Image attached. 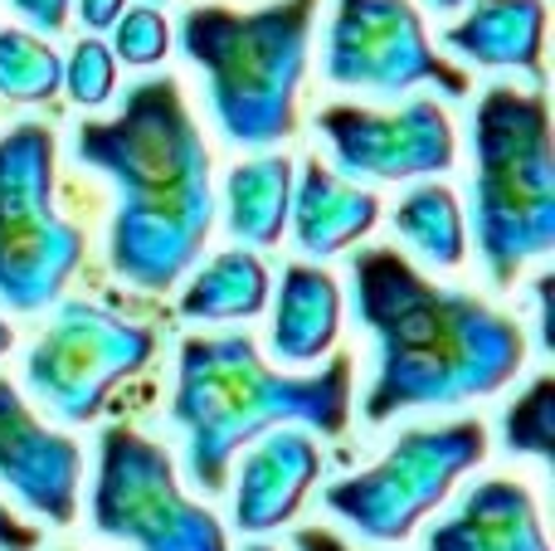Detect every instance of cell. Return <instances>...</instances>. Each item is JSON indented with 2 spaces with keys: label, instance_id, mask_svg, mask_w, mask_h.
<instances>
[{
  "label": "cell",
  "instance_id": "13",
  "mask_svg": "<svg viewBox=\"0 0 555 551\" xmlns=\"http://www.w3.org/2000/svg\"><path fill=\"white\" fill-rule=\"evenodd\" d=\"M322 474V454L307 435L278 425L244 454L240 494H234V523L240 533H273L297 517L312 478Z\"/></svg>",
  "mask_w": 555,
  "mask_h": 551
},
{
  "label": "cell",
  "instance_id": "18",
  "mask_svg": "<svg viewBox=\"0 0 555 551\" xmlns=\"http://www.w3.org/2000/svg\"><path fill=\"white\" fill-rule=\"evenodd\" d=\"M230 205V234L240 244H278L283 240L287 210H293V162L287 156H259L230 171L224 181Z\"/></svg>",
  "mask_w": 555,
  "mask_h": 551
},
{
  "label": "cell",
  "instance_id": "33",
  "mask_svg": "<svg viewBox=\"0 0 555 551\" xmlns=\"http://www.w3.org/2000/svg\"><path fill=\"white\" fill-rule=\"evenodd\" d=\"M152 5H156V0H152Z\"/></svg>",
  "mask_w": 555,
  "mask_h": 551
},
{
  "label": "cell",
  "instance_id": "1",
  "mask_svg": "<svg viewBox=\"0 0 555 551\" xmlns=\"http://www.w3.org/2000/svg\"><path fill=\"white\" fill-rule=\"evenodd\" d=\"M78 166H93L117 191L113 269L132 289L162 293L191 273L215 225L210 152L176 78L127 88L117 117L74 132Z\"/></svg>",
  "mask_w": 555,
  "mask_h": 551
},
{
  "label": "cell",
  "instance_id": "15",
  "mask_svg": "<svg viewBox=\"0 0 555 551\" xmlns=\"http://www.w3.org/2000/svg\"><path fill=\"white\" fill-rule=\"evenodd\" d=\"M541 39H546V0H478L459 25H449L443 44L482 68H521L531 88H546Z\"/></svg>",
  "mask_w": 555,
  "mask_h": 551
},
{
  "label": "cell",
  "instance_id": "22",
  "mask_svg": "<svg viewBox=\"0 0 555 551\" xmlns=\"http://www.w3.org/2000/svg\"><path fill=\"white\" fill-rule=\"evenodd\" d=\"M502 435L512 454H537L541 464L555 469V376L531 381L517 406H507Z\"/></svg>",
  "mask_w": 555,
  "mask_h": 551
},
{
  "label": "cell",
  "instance_id": "29",
  "mask_svg": "<svg viewBox=\"0 0 555 551\" xmlns=\"http://www.w3.org/2000/svg\"><path fill=\"white\" fill-rule=\"evenodd\" d=\"M293 551H351L336 533H326V527H302V533L293 537Z\"/></svg>",
  "mask_w": 555,
  "mask_h": 551
},
{
  "label": "cell",
  "instance_id": "2",
  "mask_svg": "<svg viewBox=\"0 0 555 551\" xmlns=\"http://www.w3.org/2000/svg\"><path fill=\"white\" fill-rule=\"evenodd\" d=\"M356 318L375 337V381L365 420L420 406H463L502 390L521 371L527 337L507 312L473 293L439 289L395 249H365L351 264Z\"/></svg>",
  "mask_w": 555,
  "mask_h": 551
},
{
  "label": "cell",
  "instance_id": "6",
  "mask_svg": "<svg viewBox=\"0 0 555 551\" xmlns=\"http://www.w3.org/2000/svg\"><path fill=\"white\" fill-rule=\"evenodd\" d=\"M83 264V234L54 210V132L20 123L0 137V303L39 312Z\"/></svg>",
  "mask_w": 555,
  "mask_h": 551
},
{
  "label": "cell",
  "instance_id": "4",
  "mask_svg": "<svg viewBox=\"0 0 555 551\" xmlns=\"http://www.w3.org/2000/svg\"><path fill=\"white\" fill-rule=\"evenodd\" d=\"M317 0H273L263 10L191 5L181 49L210 88V113L234 146H273L297 127Z\"/></svg>",
  "mask_w": 555,
  "mask_h": 551
},
{
  "label": "cell",
  "instance_id": "9",
  "mask_svg": "<svg viewBox=\"0 0 555 551\" xmlns=\"http://www.w3.org/2000/svg\"><path fill=\"white\" fill-rule=\"evenodd\" d=\"M152 351L156 337L142 322H127L98 303H64L29 351L25 381L59 420L83 425L103 410L117 381L137 376L152 361Z\"/></svg>",
  "mask_w": 555,
  "mask_h": 551
},
{
  "label": "cell",
  "instance_id": "31",
  "mask_svg": "<svg viewBox=\"0 0 555 551\" xmlns=\"http://www.w3.org/2000/svg\"><path fill=\"white\" fill-rule=\"evenodd\" d=\"M429 5H434V10H459L463 0H429Z\"/></svg>",
  "mask_w": 555,
  "mask_h": 551
},
{
  "label": "cell",
  "instance_id": "8",
  "mask_svg": "<svg viewBox=\"0 0 555 551\" xmlns=\"http://www.w3.org/2000/svg\"><path fill=\"white\" fill-rule=\"evenodd\" d=\"M93 527L137 551H230L210 508L181 494L171 454L137 430H107L98 439Z\"/></svg>",
  "mask_w": 555,
  "mask_h": 551
},
{
  "label": "cell",
  "instance_id": "12",
  "mask_svg": "<svg viewBox=\"0 0 555 551\" xmlns=\"http://www.w3.org/2000/svg\"><path fill=\"white\" fill-rule=\"evenodd\" d=\"M83 454L68 435L49 430L10 381H0V484L54 527L78 517Z\"/></svg>",
  "mask_w": 555,
  "mask_h": 551
},
{
  "label": "cell",
  "instance_id": "27",
  "mask_svg": "<svg viewBox=\"0 0 555 551\" xmlns=\"http://www.w3.org/2000/svg\"><path fill=\"white\" fill-rule=\"evenodd\" d=\"M551 293H555V279L541 273L537 279V312H541V347L555 351V312H551Z\"/></svg>",
  "mask_w": 555,
  "mask_h": 551
},
{
  "label": "cell",
  "instance_id": "16",
  "mask_svg": "<svg viewBox=\"0 0 555 551\" xmlns=\"http://www.w3.org/2000/svg\"><path fill=\"white\" fill-rule=\"evenodd\" d=\"M293 234L307 254H341L346 244H356L361 234L375 230L380 220V201L361 185H346L336 171H326L322 162H302V176L293 185Z\"/></svg>",
  "mask_w": 555,
  "mask_h": 551
},
{
  "label": "cell",
  "instance_id": "5",
  "mask_svg": "<svg viewBox=\"0 0 555 551\" xmlns=\"http://www.w3.org/2000/svg\"><path fill=\"white\" fill-rule=\"evenodd\" d=\"M473 220L492 283L512 289L555 244V146L546 93L492 84L473 113Z\"/></svg>",
  "mask_w": 555,
  "mask_h": 551
},
{
  "label": "cell",
  "instance_id": "10",
  "mask_svg": "<svg viewBox=\"0 0 555 551\" xmlns=\"http://www.w3.org/2000/svg\"><path fill=\"white\" fill-rule=\"evenodd\" d=\"M326 78L385 98L420 84H439L449 98L468 93V74L429 49L424 20L410 0H336L326 29Z\"/></svg>",
  "mask_w": 555,
  "mask_h": 551
},
{
  "label": "cell",
  "instance_id": "20",
  "mask_svg": "<svg viewBox=\"0 0 555 551\" xmlns=\"http://www.w3.org/2000/svg\"><path fill=\"white\" fill-rule=\"evenodd\" d=\"M395 234L424 254L434 269H459L468 244H463V210L459 195L449 185L429 181L414 185L400 205H395Z\"/></svg>",
  "mask_w": 555,
  "mask_h": 551
},
{
  "label": "cell",
  "instance_id": "24",
  "mask_svg": "<svg viewBox=\"0 0 555 551\" xmlns=\"http://www.w3.org/2000/svg\"><path fill=\"white\" fill-rule=\"evenodd\" d=\"M113 49L117 59H127V64H162L166 59V44H171V29H166V20L156 15L152 5H137L127 10V15L113 20Z\"/></svg>",
  "mask_w": 555,
  "mask_h": 551
},
{
  "label": "cell",
  "instance_id": "14",
  "mask_svg": "<svg viewBox=\"0 0 555 551\" xmlns=\"http://www.w3.org/2000/svg\"><path fill=\"white\" fill-rule=\"evenodd\" d=\"M424 551H551V542L537 498L512 478H488L434 527Z\"/></svg>",
  "mask_w": 555,
  "mask_h": 551
},
{
  "label": "cell",
  "instance_id": "19",
  "mask_svg": "<svg viewBox=\"0 0 555 551\" xmlns=\"http://www.w3.org/2000/svg\"><path fill=\"white\" fill-rule=\"evenodd\" d=\"M269 303V269L249 249H224L185 283L181 312L195 322H234L254 318Z\"/></svg>",
  "mask_w": 555,
  "mask_h": 551
},
{
  "label": "cell",
  "instance_id": "23",
  "mask_svg": "<svg viewBox=\"0 0 555 551\" xmlns=\"http://www.w3.org/2000/svg\"><path fill=\"white\" fill-rule=\"evenodd\" d=\"M64 84H68V93H74V103H83V107L107 103L113 88H117L113 49H107L103 39H83V44L68 54V64H64Z\"/></svg>",
  "mask_w": 555,
  "mask_h": 551
},
{
  "label": "cell",
  "instance_id": "32",
  "mask_svg": "<svg viewBox=\"0 0 555 551\" xmlns=\"http://www.w3.org/2000/svg\"><path fill=\"white\" fill-rule=\"evenodd\" d=\"M244 551H273V547H244Z\"/></svg>",
  "mask_w": 555,
  "mask_h": 551
},
{
  "label": "cell",
  "instance_id": "17",
  "mask_svg": "<svg viewBox=\"0 0 555 551\" xmlns=\"http://www.w3.org/2000/svg\"><path fill=\"white\" fill-rule=\"evenodd\" d=\"M341 332V289L326 269L287 264L273 312V351L278 361H317Z\"/></svg>",
  "mask_w": 555,
  "mask_h": 551
},
{
  "label": "cell",
  "instance_id": "21",
  "mask_svg": "<svg viewBox=\"0 0 555 551\" xmlns=\"http://www.w3.org/2000/svg\"><path fill=\"white\" fill-rule=\"evenodd\" d=\"M64 84V59L29 29H0V98L49 103Z\"/></svg>",
  "mask_w": 555,
  "mask_h": 551
},
{
  "label": "cell",
  "instance_id": "28",
  "mask_svg": "<svg viewBox=\"0 0 555 551\" xmlns=\"http://www.w3.org/2000/svg\"><path fill=\"white\" fill-rule=\"evenodd\" d=\"M127 0H78V15L88 29H113V20L122 15Z\"/></svg>",
  "mask_w": 555,
  "mask_h": 551
},
{
  "label": "cell",
  "instance_id": "7",
  "mask_svg": "<svg viewBox=\"0 0 555 551\" xmlns=\"http://www.w3.org/2000/svg\"><path fill=\"white\" fill-rule=\"evenodd\" d=\"M482 459H488V430L478 420L404 430L375 469L326 488V508L346 517L365 542H404L420 517H429Z\"/></svg>",
  "mask_w": 555,
  "mask_h": 551
},
{
  "label": "cell",
  "instance_id": "3",
  "mask_svg": "<svg viewBox=\"0 0 555 551\" xmlns=\"http://www.w3.org/2000/svg\"><path fill=\"white\" fill-rule=\"evenodd\" d=\"M171 420L185 435L191 484L220 494L234 454L278 425L341 435L351 420V357H332L312 376H283L259 357L249 332L185 337Z\"/></svg>",
  "mask_w": 555,
  "mask_h": 551
},
{
  "label": "cell",
  "instance_id": "30",
  "mask_svg": "<svg viewBox=\"0 0 555 551\" xmlns=\"http://www.w3.org/2000/svg\"><path fill=\"white\" fill-rule=\"evenodd\" d=\"M10 342H15L10 337V322H0V351H10Z\"/></svg>",
  "mask_w": 555,
  "mask_h": 551
},
{
  "label": "cell",
  "instance_id": "26",
  "mask_svg": "<svg viewBox=\"0 0 555 551\" xmlns=\"http://www.w3.org/2000/svg\"><path fill=\"white\" fill-rule=\"evenodd\" d=\"M35 547H39V533L25 523H15L10 508L0 503V551H35Z\"/></svg>",
  "mask_w": 555,
  "mask_h": 551
},
{
  "label": "cell",
  "instance_id": "11",
  "mask_svg": "<svg viewBox=\"0 0 555 551\" xmlns=\"http://www.w3.org/2000/svg\"><path fill=\"white\" fill-rule=\"evenodd\" d=\"M317 132L332 146V162L356 181H410L453 166V123L439 103L414 98L400 113L371 107H326L317 113Z\"/></svg>",
  "mask_w": 555,
  "mask_h": 551
},
{
  "label": "cell",
  "instance_id": "25",
  "mask_svg": "<svg viewBox=\"0 0 555 551\" xmlns=\"http://www.w3.org/2000/svg\"><path fill=\"white\" fill-rule=\"evenodd\" d=\"M10 5H15L35 29H44V35H59L68 20V0H10Z\"/></svg>",
  "mask_w": 555,
  "mask_h": 551
}]
</instances>
